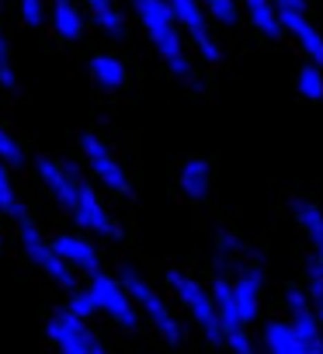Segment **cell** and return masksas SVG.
Returning a JSON list of instances; mask_svg holds the SVG:
<instances>
[{
  "label": "cell",
  "instance_id": "14",
  "mask_svg": "<svg viewBox=\"0 0 323 354\" xmlns=\"http://www.w3.org/2000/svg\"><path fill=\"white\" fill-rule=\"evenodd\" d=\"M49 25H53L56 39H63V42H80L84 32H87V18H84V8L77 0H53L49 4Z\"/></svg>",
  "mask_w": 323,
  "mask_h": 354
},
{
  "label": "cell",
  "instance_id": "33",
  "mask_svg": "<svg viewBox=\"0 0 323 354\" xmlns=\"http://www.w3.org/2000/svg\"><path fill=\"white\" fill-rule=\"evenodd\" d=\"M0 247H4V230H0Z\"/></svg>",
  "mask_w": 323,
  "mask_h": 354
},
{
  "label": "cell",
  "instance_id": "25",
  "mask_svg": "<svg viewBox=\"0 0 323 354\" xmlns=\"http://www.w3.org/2000/svg\"><path fill=\"white\" fill-rule=\"evenodd\" d=\"M0 160H4L11 170H21V167H28V153H25V146H21V139L0 122Z\"/></svg>",
  "mask_w": 323,
  "mask_h": 354
},
{
  "label": "cell",
  "instance_id": "26",
  "mask_svg": "<svg viewBox=\"0 0 323 354\" xmlns=\"http://www.w3.org/2000/svg\"><path fill=\"white\" fill-rule=\"evenodd\" d=\"M202 8L209 11V18L216 21V25H223V28H233L237 21H240V0H202Z\"/></svg>",
  "mask_w": 323,
  "mask_h": 354
},
{
  "label": "cell",
  "instance_id": "3",
  "mask_svg": "<svg viewBox=\"0 0 323 354\" xmlns=\"http://www.w3.org/2000/svg\"><path fill=\"white\" fill-rule=\"evenodd\" d=\"M118 281L125 285V292H129V299L136 302V309L139 313H146V319L156 326V333L164 337L171 347H178L181 340H185V330H181V323L174 319V313H171V306L160 299V292L132 268V264H122L118 268Z\"/></svg>",
  "mask_w": 323,
  "mask_h": 354
},
{
  "label": "cell",
  "instance_id": "31",
  "mask_svg": "<svg viewBox=\"0 0 323 354\" xmlns=\"http://www.w3.org/2000/svg\"><path fill=\"white\" fill-rule=\"evenodd\" d=\"M278 11H306V0H275Z\"/></svg>",
  "mask_w": 323,
  "mask_h": 354
},
{
  "label": "cell",
  "instance_id": "22",
  "mask_svg": "<svg viewBox=\"0 0 323 354\" xmlns=\"http://www.w3.org/2000/svg\"><path fill=\"white\" fill-rule=\"evenodd\" d=\"M295 216H299V223H302V230H306V236H309V243H313V257H316V264L323 268V212L316 209V205H309V202H295Z\"/></svg>",
  "mask_w": 323,
  "mask_h": 354
},
{
  "label": "cell",
  "instance_id": "16",
  "mask_svg": "<svg viewBox=\"0 0 323 354\" xmlns=\"http://www.w3.org/2000/svg\"><path fill=\"white\" fill-rule=\"evenodd\" d=\"M212 302H216V316H219V326H223V340L237 330H243V319H240V306H237V292L226 278H216L212 285Z\"/></svg>",
  "mask_w": 323,
  "mask_h": 354
},
{
  "label": "cell",
  "instance_id": "20",
  "mask_svg": "<svg viewBox=\"0 0 323 354\" xmlns=\"http://www.w3.org/2000/svg\"><path fill=\"white\" fill-rule=\"evenodd\" d=\"M91 77H94L98 87L118 91V87L125 84V63H122L118 56H111V53H101V56L91 59Z\"/></svg>",
  "mask_w": 323,
  "mask_h": 354
},
{
  "label": "cell",
  "instance_id": "9",
  "mask_svg": "<svg viewBox=\"0 0 323 354\" xmlns=\"http://www.w3.org/2000/svg\"><path fill=\"white\" fill-rule=\"evenodd\" d=\"M35 177L42 181V188L53 195V202L70 216L77 209V188H80V170L70 160H56V156H35Z\"/></svg>",
  "mask_w": 323,
  "mask_h": 354
},
{
  "label": "cell",
  "instance_id": "15",
  "mask_svg": "<svg viewBox=\"0 0 323 354\" xmlns=\"http://www.w3.org/2000/svg\"><path fill=\"white\" fill-rule=\"evenodd\" d=\"M233 292H237L240 319H243V323H254V319H257V295H261V264H254V261L243 264V271H240Z\"/></svg>",
  "mask_w": 323,
  "mask_h": 354
},
{
  "label": "cell",
  "instance_id": "28",
  "mask_svg": "<svg viewBox=\"0 0 323 354\" xmlns=\"http://www.w3.org/2000/svg\"><path fill=\"white\" fill-rule=\"evenodd\" d=\"M299 94L309 97V101H320L323 97V70L316 63H306L299 70Z\"/></svg>",
  "mask_w": 323,
  "mask_h": 354
},
{
  "label": "cell",
  "instance_id": "8",
  "mask_svg": "<svg viewBox=\"0 0 323 354\" xmlns=\"http://www.w3.org/2000/svg\"><path fill=\"white\" fill-rule=\"evenodd\" d=\"M167 281H171V288H174V295L188 306V313H192V319L202 326V333L216 344V340H223V326H219V316H216V302H212V292H205L192 274H185V271H167Z\"/></svg>",
  "mask_w": 323,
  "mask_h": 354
},
{
  "label": "cell",
  "instance_id": "2",
  "mask_svg": "<svg viewBox=\"0 0 323 354\" xmlns=\"http://www.w3.org/2000/svg\"><path fill=\"white\" fill-rule=\"evenodd\" d=\"M15 236H18L21 257H25L35 271H42L53 285H59V288H66V292L77 288V271L56 254L53 240L42 233V226H39L32 216H21V219L15 223Z\"/></svg>",
  "mask_w": 323,
  "mask_h": 354
},
{
  "label": "cell",
  "instance_id": "23",
  "mask_svg": "<svg viewBox=\"0 0 323 354\" xmlns=\"http://www.w3.org/2000/svg\"><path fill=\"white\" fill-rule=\"evenodd\" d=\"M264 344H268V354H306V347L299 344L292 323H282V319L264 326Z\"/></svg>",
  "mask_w": 323,
  "mask_h": 354
},
{
  "label": "cell",
  "instance_id": "1",
  "mask_svg": "<svg viewBox=\"0 0 323 354\" xmlns=\"http://www.w3.org/2000/svg\"><path fill=\"white\" fill-rule=\"evenodd\" d=\"M146 39L153 42V49L160 53V59L167 63V70L178 77V80H188L195 84V66L188 59V49H185V39H181V28L174 21V11L167 0H129Z\"/></svg>",
  "mask_w": 323,
  "mask_h": 354
},
{
  "label": "cell",
  "instance_id": "29",
  "mask_svg": "<svg viewBox=\"0 0 323 354\" xmlns=\"http://www.w3.org/2000/svg\"><path fill=\"white\" fill-rule=\"evenodd\" d=\"M66 309L73 313V316H80L84 323L91 319V316H98L101 309H98V302H94V295L87 292V288H73L70 295H66Z\"/></svg>",
  "mask_w": 323,
  "mask_h": 354
},
{
  "label": "cell",
  "instance_id": "21",
  "mask_svg": "<svg viewBox=\"0 0 323 354\" xmlns=\"http://www.w3.org/2000/svg\"><path fill=\"white\" fill-rule=\"evenodd\" d=\"M209 185H212V167L205 160H188L181 167V192L188 198H195V202L205 198L209 195Z\"/></svg>",
  "mask_w": 323,
  "mask_h": 354
},
{
  "label": "cell",
  "instance_id": "19",
  "mask_svg": "<svg viewBox=\"0 0 323 354\" xmlns=\"http://www.w3.org/2000/svg\"><path fill=\"white\" fill-rule=\"evenodd\" d=\"M0 216L11 219V223H18L21 216H28V209L21 205V195L15 188V170L4 160H0Z\"/></svg>",
  "mask_w": 323,
  "mask_h": 354
},
{
  "label": "cell",
  "instance_id": "7",
  "mask_svg": "<svg viewBox=\"0 0 323 354\" xmlns=\"http://www.w3.org/2000/svg\"><path fill=\"white\" fill-rule=\"evenodd\" d=\"M87 292L94 295L98 309H101L115 326H122V330H136V326H139V309H136V302L129 299V292H125V285L118 281V274H104V271L91 274Z\"/></svg>",
  "mask_w": 323,
  "mask_h": 354
},
{
  "label": "cell",
  "instance_id": "24",
  "mask_svg": "<svg viewBox=\"0 0 323 354\" xmlns=\"http://www.w3.org/2000/svg\"><path fill=\"white\" fill-rule=\"evenodd\" d=\"M0 91H4V94H15L18 91V70H15L8 32H4V0H0Z\"/></svg>",
  "mask_w": 323,
  "mask_h": 354
},
{
  "label": "cell",
  "instance_id": "6",
  "mask_svg": "<svg viewBox=\"0 0 323 354\" xmlns=\"http://www.w3.org/2000/svg\"><path fill=\"white\" fill-rule=\"evenodd\" d=\"M77 142H80V153H84V160H87V167H91V174L98 177V181L108 192H115L122 198H132V181H129L125 167L118 163V156L111 153V146L98 132H80Z\"/></svg>",
  "mask_w": 323,
  "mask_h": 354
},
{
  "label": "cell",
  "instance_id": "17",
  "mask_svg": "<svg viewBox=\"0 0 323 354\" xmlns=\"http://www.w3.org/2000/svg\"><path fill=\"white\" fill-rule=\"evenodd\" d=\"M243 15L250 18V25L264 35V39H282V18H278V4L275 0H240Z\"/></svg>",
  "mask_w": 323,
  "mask_h": 354
},
{
  "label": "cell",
  "instance_id": "4",
  "mask_svg": "<svg viewBox=\"0 0 323 354\" xmlns=\"http://www.w3.org/2000/svg\"><path fill=\"white\" fill-rule=\"evenodd\" d=\"M46 337L56 347V354H108L98 333L70 309H56L46 319Z\"/></svg>",
  "mask_w": 323,
  "mask_h": 354
},
{
  "label": "cell",
  "instance_id": "12",
  "mask_svg": "<svg viewBox=\"0 0 323 354\" xmlns=\"http://www.w3.org/2000/svg\"><path fill=\"white\" fill-rule=\"evenodd\" d=\"M288 313H292V330L306 347V354H323V330L302 292H288Z\"/></svg>",
  "mask_w": 323,
  "mask_h": 354
},
{
  "label": "cell",
  "instance_id": "18",
  "mask_svg": "<svg viewBox=\"0 0 323 354\" xmlns=\"http://www.w3.org/2000/svg\"><path fill=\"white\" fill-rule=\"evenodd\" d=\"M84 8L91 11V21L108 35V39H115V42H122L125 39V18H122V11H118V4L115 0H84Z\"/></svg>",
  "mask_w": 323,
  "mask_h": 354
},
{
  "label": "cell",
  "instance_id": "11",
  "mask_svg": "<svg viewBox=\"0 0 323 354\" xmlns=\"http://www.w3.org/2000/svg\"><path fill=\"white\" fill-rule=\"evenodd\" d=\"M53 247L56 254L77 271V274H98L101 271V257H98V247L80 236V233H56L53 236Z\"/></svg>",
  "mask_w": 323,
  "mask_h": 354
},
{
  "label": "cell",
  "instance_id": "32",
  "mask_svg": "<svg viewBox=\"0 0 323 354\" xmlns=\"http://www.w3.org/2000/svg\"><path fill=\"white\" fill-rule=\"evenodd\" d=\"M316 319H320V330H323V299H316Z\"/></svg>",
  "mask_w": 323,
  "mask_h": 354
},
{
  "label": "cell",
  "instance_id": "30",
  "mask_svg": "<svg viewBox=\"0 0 323 354\" xmlns=\"http://www.w3.org/2000/svg\"><path fill=\"white\" fill-rule=\"evenodd\" d=\"M226 344H230V351H233V354H254V344H250V337H247L243 330L230 333V337H226Z\"/></svg>",
  "mask_w": 323,
  "mask_h": 354
},
{
  "label": "cell",
  "instance_id": "27",
  "mask_svg": "<svg viewBox=\"0 0 323 354\" xmlns=\"http://www.w3.org/2000/svg\"><path fill=\"white\" fill-rule=\"evenodd\" d=\"M49 18V0H18V21L25 28H42Z\"/></svg>",
  "mask_w": 323,
  "mask_h": 354
},
{
  "label": "cell",
  "instance_id": "13",
  "mask_svg": "<svg viewBox=\"0 0 323 354\" xmlns=\"http://www.w3.org/2000/svg\"><path fill=\"white\" fill-rule=\"evenodd\" d=\"M278 18H282V28H285V32L299 42V49L309 56V63H316V66L323 70V35H320V28L309 25L306 11H278Z\"/></svg>",
  "mask_w": 323,
  "mask_h": 354
},
{
  "label": "cell",
  "instance_id": "10",
  "mask_svg": "<svg viewBox=\"0 0 323 354\" xmlns=\"http://www.w3.org/2000/svg\"><path fill=\"white\" fill-rule=\"evenodd\" d=\"M70 219L84 230V233H98L104 240H118L122 236V226L111 219L108 205L98 198V192L91 188L87 177H80V188H77V209L70 212Z\"/></svg>",
  "mask_w": 323,
  "mask_h": 354
},
{
  "label": "cell",
  "instance_id": "5",
  "mask_svg": "<svg viewBox=\"0 0 323 354\" xmlns=\"http://www.w3.org/2000/svg\"><path fill=\"white\" fill-rule=\"evenodd\" d=\"M171 11H174V21L181 28V35L199 49V56L205 63H219L223 59V46L219 39L212 35V25H209V11L202 8V0H167Z\"/></svg>",
  "mask_w": 323,
  "mask_h": 354
}]
</instances>
